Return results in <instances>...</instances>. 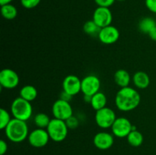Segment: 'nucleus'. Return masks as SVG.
<instances>
[{
  "mask_svg": "<svg viewBox=\"0 0 156 155\" xmlns=\"http://www.w3.org/2000/svg\"><path fill=\"white\" fill-rule=\"evenodd\" d=\"M141 102L140 93L131 87L122 88L115 97V105L122 112H129L138 107Z\"/></svg>",
  "mask_w": 156,
  "mask_h": 155,
  "instance_id": "obj_1",
  "label": "nucleus"
},
{
  "mask_svg": "<svg viewBox=\"0 0 156 155\" xmlns=\"http://www.w3.org/2000/svg\"><path fill=\"white\" fill-rule=\"evenodd\" d=\"M4 130L8 139L14 143L22 142L29 135L27 122L15 118L11 120Z\"/></svg>",
  "mask_w": 156,
  "mask_h": 155,
  "instance_id": "obj_2",
  "label": "nucleus"
},
{
  "mask_svg": "<svg viewBox=\"0 0 156 155\" xmlns=\"http://www.w3.org/2000/svg\"><path fill=\"white\" fill-rule=\"evenodd\" d=\"M11 114L15 119L27 122L33 114V108L30 102L18 97L11 104Z\"/></svg>",
  "mask_w": 156,
  "mask_h": 155,
  "instance_id": "obj_3",
  "label": "nucleus"
},
{
  "mask_svg": "<svg viewBox=\"0 0 156 155\" xmlns=\"http://www.w3.org/2000/svg\"><path fill=\"white\" fill-rule=\"evenodd\" d=\"M47 131L52 141L61 142L66 138L69 128L66 121L53 118L51 119V121L47 128Z\"/></svg>",
  "mask_w": 156,
  "mask_h": 155,
  "instance_id": "obj_4",
  "label": "nucleus"
},
{
  "mask_svg": "<svg viewBox=\"0 0 156 155\" xmlns=\"http://www.w3.org/2000/svg\"><path fill=\"white\" fill-rule=\"evenodd\" d=\"M117 118L115 112L112 109L107 106L96 111L95 115H94L96 124L98 127L103 129H111Z\"/></svg>",
  "mask_w": 156,
  "mask_h": 155,
  "instance_id": "obj_5",
  "label": "nucleus"
},
{
  "mask_svg": "<svg viewBox=\"0 0 156 155\" xmlns=\"http://www.w3.org/2000/svg\"><path fill=\"white\" fill-rule=\"evenodd\" d=\"M52 114L55 119L66 121L73 115V109L69 102L58 99L52 106Z\"/></svg>",
  "mask_w": 156,
  "mask_h": 155,
  "instance_id": "obj_6",
  "label": "nucleus"
},
{
  "mask_svg": "<svg viewBox=\"0 0 156 155\" xmlns=\"http://www.w3.org/2000/svg\"><path fill=\"white\" fill-rule=\"evenodd\" d=\"M101 81L94 74H88L82 79L81 92L83 95L92 97L100 91Z\"/></svg>",
  "mask_w": 156,
  "mask_h": 155,
  "instance_id": "obj_7",
  "label": "nucleus"
},
{
  "mask_svg": "<svg viewBox=\"0 0 156 155\" xmlns=\"http://www.w3.org/2000/svg\"><path fill=\"white\" fill-rule=\"evenodd\" d=\"M133 126L131 122L126 117H118L116 119L111 129L112 134L117 138H126L131 131Z\"/></svg>",
  "mask_w": 156,
  "mask_h": 155,
  "instance_id": "obj_8",
  "label": "nucleus"
},
{
  "mask_svg": "<svg viewBox=\"0 0 156 155\" xmlns=\"http://www.w3.org/2000/svg\"><path fill=\"white\" fill-rule=\"evenodd\" d=\"M20 78L18 73L11 68H4L0 72V85L5 89H14L18 85Z\"/></svg>",
  "mask_w": 156,
  "mask_h": 155,
  "instance_id": "obj_9",
  "label": "nucleus"
},
{
  "mask_svg": "<svg viewBox=\"0 0 156 155\" xmlns=\"http://www.w3.org/2000/svg\"><path fill=\"white\" fill-rule=\"evenodd\" d=\"M50 139L47 129L37 128L29 133L27 140L32 147H43L47 145Z\"/></svg>",
  "mask_w": 156,
  "mask_h": 155,
  "instance_id": "obj_10",
  "label": "nucleus"
},
{
  "mask_svg": "<svg viewBox=\"0 0 156 155\" xmlns=\"http://www.w3.org/2000/svg\"><path fill=\"white\" fill-rule=\"evenodd\" d=\"M92 20L101 28L111 25L113 21V15L109 8L98 7L93 13Z\"/></svg>",
  "mask_w": 156,
  "mask_h": 155,
  "instance_id": "obj_11",
  "label": "nucleus"
},
{
  "mask_svg": "<svg viewBox=\"0 0 156 155\" xmlns=\"http://www.w3.org/2000/svg\"><path fill=\"white\" fill-rule=\"evenodd\" d=\"M99 40L105 45H111L117 42L120 38V31L113 25L107 26L101 29L98 33Z\"/></svg>",
  "mask_w": 156,
  "mask_h": 155,
  "instance_id": "obj_12",
  "label": "nucleus"
},
{
  "mask_svg": "<svg viewBox=\"0 0 156 155\" xmlns=\"http://www.w3.org/2000/svg\"><path fill=\"white\" fill-rule=\"evenodd\" d=\"M82 80L74 74L67 75L62 81V91L71 96H75L81 92Z\"/></svg>",
  "mask_w": 156,
  "mask_h": 155,
  "instance_id": "obj_13",
  "label": "nucleus"
},
{
  "mask_svg": "<svg viewBox=\"0 0 156 155\" xmlns=\"http://www.w3.org/2000/svg\"><path fill=\"white\" fill-rule=\"evenodd\" d=\"M94 146L100 150H108L114 144V135L106 132H101L96 134L93 139Z\"/></svg>",
  "mask_w": 156,
  "mask_h": 155,
  "instance_id": "obj_14",
  "label": "nucleus"
},
{
  "mask_svg": "<svg viewBox=\"0 0 156 155\" xmlns=\"http://www.w3.org/2000/svg\"><path fill=\"white\" fill-rule=\"evenodd\" d=\"M134 85L138 89H146L150 84V78L145 71H139L133 74L132 78Z\"/></svg>",
  "mask_w": 156,
  "mask_h": 155,
  "instance_id": "obj_15",
  "label": "nucleus"
},
{
  "mask_svg": "<svg viewBox=\"0 0 156 155\" xmlns=\"http://www.w3.org/2000/svg\"><path fill=\"white\" fill-rule=\"evenodd\" d=\"M114 81L117 86L120 88L129 87L131 81V77L129 73L125 69H119L114 73Z\"/></svg>",
  "mask_w": 156,
  "mask_h": 155,
  "instance_id": "obj_16",
  "label": "nucleus"
},
{
  "mask_svg": "<svg viewBox=\"0 0 156 155\" xmlns=\"http://www.w3.org/2000/svg\"><path fill=\"white\" fill-rule=\"evenodd\" d=\"M107 102H108V99H107L106 95L104 93L99 91L91 97L90 104L94 110L98 111L106 107Z\"/></svg>",
  "mask_w": 156,
  "mask_h": 155,
  "instance_id": "obj_17",
  "label": "nucleus"
},
{
  "mask_svg": "<svg viewBox=\"0 0 156 155\" xmlns=\"http://www.w3.org/2000/svg\"><path fill=\"white\" fill-rule=\"evenodd\" d=\"M20 97L27 101L31 102L37 97V90L33 85H25L20 90Z\"/></svg>",
  "mask_w": 156,
  "mask_h": 155,
  "instance_id": "obj_18",
  "label": "nucleus"
},
{
  "mask_svg": "<svg viewBox=\"0 0 156 155\" xmlns=\"http://www.w3.org/2000/svg\"><path fill=\"white\" fill-rule=\"evenodd\" d=\"M156 27V21L154 18L146 17L142 18L138 24V28L142 33L149 34V32Z\"/></svg>",
  "mask_w": 156,
  "mask_h": 155,
  "instance_id": "obj_19",
  "label": "nucleus"
},
{
  "mask_svg": "<svg viewBox=\"0 0 156 155\" xmlns=\"http://www.w3.org/2000/svg\"><path fill=\"white\" fill-rule=\"evenodd\" d=\"M126 139L128 143L133 147H140L143 142V135L141 132L137 130L135 126H133V130L126 137Z\"/></svg>",
  "mask_w": 156,
  "mask_h": 155,
  "instance_id": "obj_20",
  "label": "nucleus"
},
{
  "mask_svg": "<svg viewBox=\"0 0 156 155\" xmlns=\"http://www.w3.org/2000/svg\"><path fill=\"white\" fill-rule=\"evenodd\" d=\"M1 13L5 19L13 20L18 15V10L16 7L11 3L1 6Z\"/></svg>",
  "mask_w": 156,
  "mask_h": 155,
  "instance_id": "obj_21",
  "label": "nucleus"
},
{
  "mask_svg": "<svg viewBox=\"0 0 156 155\" xmlns=\"http://www.w3.org/2000/svg\"><path fill=\"white\" fill-rule=\"evenodd\" d=\"M50 121H51V119L47 113H44V112H39L35 115L34 119V122L35 126L40 129H47Z\"/></svg>",
  "mask_w": 156,
  "mask_h": 155,
  "instance_id": "obj_22",
  "label": "nucleus"
},
{
  "mask_svg": "<svg viewBox=\"0 0 156 155\" xmlns=\"http://www.w3.org/2000/svg\"><path fill=\"white\" fill-rule=\"evenodd\" d=\"M101 27L95 24L93 20L86 21L83 25V30L85 33L91 36H98L101 30Z\"/></svg>",
  "mask_w": 156,
  "mask_h": 155,
  "instance_id": "obj_23",
  "label": "nucleus"
},
{
  "mask_svg": "<svg viewBox=\"0 0 156 155\" xmlns=\"http://www.w3.org/2000/svg\"><path fill=\"white\" fill-rule=\"evenodd\" d=\"M12 119L11 118V114L4 108L0 109V129L3 130L9 124Z\"/></svg>",
  "mask_w": 156,
  "mask_h": 155,
  "instance_id": "obj_24",
  "label": "nucleus"
},
{
  "mask_svg": "<svg viewBox=\"0 0 156 155\" xmlns=\"http://www.w3.org/2000/svg\"><path fill=\"white\" fill-rule=\"evenodd\" d=\"M20 2L24 9H31L37 7L41 3V0H20Z\"/></svg>",
  "mask_w": 156,
  "mask_h": 155,
  "instance_id": "obj_25",
  "label": "nucleus"
},
{
  "mask_svg": "<svg viewBox=\"0 0 156 155\" xmlns=\"http://www.w3.org/2000/svg\"><path fill=\"white\" fill-rule=\"evenodd\" d=\"M66 123L69 129H75L79 127V119L75 115H72L68 119L66 120Z\"/></svg>",
  "mask_w": 156,
  "mask_h": 155,
  "instance_id": "obj_26",
  "label": "nucleus"
},
{
  "mask_svg": "<svg viewBox=\"0 0 156 155\" xmlns=\"http://www.w3.org/2000/svg\"><path fill=\"white\" fill-rule=\"evenodd\" d=\"M116 0H94V2L98 5V7H105L110 8L114 5Z\"/></svg>",
  "mask_w": 156,
  "mask_h": 155,
  "instance_id": "obj_27",
  "label": "nucleus"
},
{
  "mask_svg": "<svg viewBox=\"0 0 156 155\" xmlns=\"http://www.w3.org/2000/svg\"><path fill=\"white\" fill-rule=\"evenodd\" d=\"M145 4L151 12L156 14V0H146Z\"/></svg>",
  "mask_w": 156,
  "mask_h": 155,
  "instance_id": "obj_28",
  "label": "nucleus"
},
{
  "mask_svg": "<svg viewBox=\"0 0 156 155\" xmlns=\"http://www.w3.org/2000/svg\"><path fill=\"white\" fill-rule=\"evenodd\" d=\"M8 144L5 141L1 140L0 141V155H4L7 152Z\"/></svg>",
  "mask_w": 156,
  "mask_h": 155,
  "instance_id": "obj_29",
  "label": "nucleus"
},
{
  "mask_svg": "<svg viewBox=\"0 0 156 155\" xmlns=\"http://www.w3.org/2000/svg\"><path fill=\"white\" fill-rule=\"evenodd\" d=\"M72 97H73V96H71L70 94H67L66 92H65V91H62V93L60 94L59 99H61V100H65V101L69 102L70 100H72Z\"/></svg>",
  "mask_w": 156,
  "mask_h": 155,
  "instance_id": "obj_30",
  "label": "nucleus"
},
{
  "mask_svg": "<svg viewBox=\"0 0 156 155\" xmlns=\"http://www.w3.org/2000/svg\"><path fill=\"white\" fill-rule=\"evenodd\" d=\"M148 35H149V36L150 37L151 40H152L154 41H156V27L153 29V30H151Z\"/></svg>",
  "mask_w": 156,
  "mask_h": 155,
  "instance_id": "obj_31",
  "label": "nucleus"
},
{
  "mask_svg": "<svg viewBox=\"0 0 156 155\" xmlns=\"http://www.w3.org/2000/svg\"><path fill=\"white\" fill-rule=\"evenodd\" d=\"M12 2H13V0H0V5H1L2 6L7 4H11Z\"/></svg>",
  "mask_w": 156,
  "mask_h": 155,
  "instance_id": "obj_32",
  "label": "nucleus"
},
{
  "mask_svg": "<svg viewBox=\"0 0 156 155\" xmlns=\"http://www.w3.org/2000/svg\"><path fill=\"white\" fill-rule=\"evenodd\" d=\"M117 1H119V2H123V1H125V0H117Z\"/></svg>",
  "mask_w": 156,
  "mask_h": 155,
  "instance_id": "obj_33",
  "label": "nucleus"
}]
</instances>
